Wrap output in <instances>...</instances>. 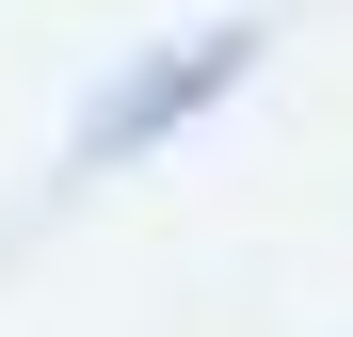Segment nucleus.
Listing matches in <instances>:
<instances>
[]
</instances>
